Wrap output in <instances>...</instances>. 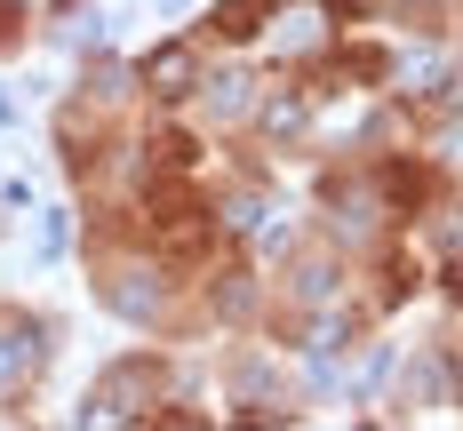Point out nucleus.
<instances>
[{"mask_svg":"<svg viewBox=\"0 0 463 431\" xmlns=\"http://www.w3.org/2000/svg\"><path fill=\"white\" fill-rule=\"evenodd\" d=\"M33 351H41V343H33V328H24V320H0V391H8V383H24Z\"/></svg>","mask_w":463,"mask_h":431,"instance_id":"obj_1","label":"nucleus"},{"mask_svg":"<svg viewBox=\"0 0 463 431\" xmlns=\"http://www.w3.org/2000/svg\"><path fill=\"white\" fill-rule=\"evenodd\" d=\"M184 72H192L184 48H168V56H160V89H184Z\"/></svg>","mask_w":463,"mask_h":431,"instance_id":"obj_2","label":"nucleus"}]
</instances>
